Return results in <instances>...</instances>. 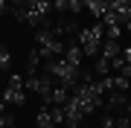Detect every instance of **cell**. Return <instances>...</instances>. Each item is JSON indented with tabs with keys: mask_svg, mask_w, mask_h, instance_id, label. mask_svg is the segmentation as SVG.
Wrapping results in <instances>:
<instances>
[{
	"mask_svg": "<svg viewBox=\"0 0 131 128\" xmlns=\"http://www.w3.org/2000/svg\"><path fill=\"white\" fill-rule=\"evenodd\" d=\"M9 64H12V52H9L6 44H0V67H3V70H9Z\"/></svg>",
	"mask_w": 131,
	"mask_h": 128,
	"instance_id": "obj_14",
	"label": "cell"
},
{
	"mask_svg": "<svg viewBox=\"0 0 131 128\" xmlns=\"http://www.w3.org/2000/svg\"><path fill=\"white\" fill-rule=\"evenodd\" d=\"M111 82H114V87H111V90H122V93H125V90L131 87V79H125L122 73H119V76H111Z\"/></svg>",
	"mask_w": 131,
	"mask_h": 128,
	"instance_id": "obj_13",
	"label": "cell"
},
{
	"mask_svg": "<svg viewBox=\"0 0 131 128\" xmlns=\"http://www.w3.org/2000/svg\"><path fill=\"white\" fill-rule=\"evenodd\" d=\"M82 117H84V111L76 105L73 99H67L64 102V125H70V128H79V122H82Z\"/></svg>",
	"mask_w": 131,
	"mask_h": 128,
	"instance_id": "obj_4",
	"label": "cell"
},
{
	"mask_svg": "<svg viewBox=\"0 0 131 128\" xmlns=\"http://www.w3.org/2000/svg\"><path fill=\"white\" fill-rule=\"evenodd\" d=\"M52 9L70 12V15H82L84 12V0H52Z\"/></svg>",
	"mask_w": 131,
	"mask_h": 128,
	"instance_id": "obj_5",
	"label": "cell"
},
{
	"mask_svg": "<svg viewBox=\"0 0 131 128\" xmlns=\"http://www.w3.org/2000/svg\"><path fill=\"white\" fill-rule=\"evenodd\" d=\"M38 64H44L41 50H29V55H26V76H35V73H38Z\"/></svg>",
	"mask_w": 131,
	"mask_h": 128,
	"instance_id": "obj_9",
	"label": "cell"
},
{
	"mask_svg": "<svg viewBox=\"0 0 131 128\" xmlns=\"http://www.w3.org/2000/svg\"><path fill=\"white\" fill-rule=\"evenodd\" d=\"M58 119H56V111H52V105H44L41 111H38V128H56Z\"/></svg>",
	"mask_w": 131,
	"mask_h": 128,
	"instance_id": "obj_7",
	"label": "cell"
},
{
	"mask_svg": "<svg viewBox=\"0 0 131 128\" xmlns=\"http://www.w3.org/2000/svg\"><path fill=\"white\" fill-rule=\"evenodd\" d=\"M93 73H96V76H111V61H108L105 55H99L96 64H93Z\"/></svg>",
	"mask_w": 131,
	"mask_h": 128,
	"instance_id": "obj_11",
	"label": "cell"
},
{
	"mask_svg": "<svg viewBox=\"0 0 131 128\" xmlns=\"http://www.w3.org/2000/svg\"><path fill=\"white\" fill-rule=\"evenodd\" d=\"M3 102L6 105H24L26 102V76H20V73L9 76V85L3 90Z\"/></svg>",
	"mask_w": 131,
	"mask_h": 128,
	"instance_id": "obj_2",
	"label": "cell"
},
{
	"mask_svg": "<svg viewBox=\"0 0 131 128\" xmlns=\"http://www.w3.org/2000/svg\"><path fill=\"white\" fill-rule=\"evenodd\" d=\"M3 12H12V6H9V0H0V15Z\"/></svg>",
	"mask_w": 131,
	"mask_h": 128,
	"instance_id": "obj_17",
	"label": "cell"
},
{
	"mask_svg": "<svg viewBox=\"0 0 131 128\" xmlns=\"http://www.w3.org/2000/svg\"><path fill=\"white\" fill-rule=\"evenodd\" d=\"M64 58H67L70 64L82 67V61H84V50H82V44H79V41H70V44H67V50H64Z\"/></svg>",
	"mask_w": 131,
	"mask_h": 128,
	"instance_id": "obj_6",
	"label": "cell"
},
{
	"mask_svg": "<svg viewBox=\"0 0 131 128\" xmlns=\"http://www.w3.org/2000/svg\"><path fill=\"white\" fill-rule=\"evenodd\" d=\"M125 32H128V35H131V20H128V24H125Z\"/></svg>",
	"mask_w": 131,
	"mask_h": 128,
	"instance_id": "obj_21",
	"label": "cell"
},
{
	"mask_svg": "<svg viewBox=\"0 0 131 128\" xmlns=\"http://www.w3.org/2000/svg\"><path fill=\"white\" fill-rule=\"evenodd\" d=\"M76 41L82 44L84 55L99 58V52H102V44H105V24H102V20H96V24L84 26L82 32H79V38H76Z\"/></svg>",
	"mask_w": 131,
	"mask_h": 128,
	"instance_id": "obj_1",
	"label": "cell"
},
{
	"mask_svg": "<svg viewBox=\"0 0 131 128\" xmlns=\"http://www.w3.org/2000/svg\"><path fill=\"white\" fill-rule=\"evenodd\" d=\"M122 58H125V64H131V47H125V50H122Z\"/></svg>",
	"mask_w": 131,
	"mask_h": 128,
	"instance_id": "obj_18",
	"label": "cell"
},
{
	"mask_svg": "<svg viewBox=\"0 0 131 128\" xmlns=\"http://www.w3.org/2000/svg\"><path fill=\"white\" fill-rule=\"evenodd\" d=\"M12 122H15V119H12L9 114H6V102L0 99V128H9Z\"/></svg>",
	"mask_w": 131,
	"mask_h": 128,
	"instance_id": "obj_15",
	"label": "cell"
},
{
	"mask_svg": "<svg viewBox=\"0 0 131 128\" xmlns=\"http://www.w3.org/2000/svg\"><path fill=\"white\" fill-rule=\"evenodd\" d=\"M58 82L50 76V73H35V76H26V90H32V93H38L44 99V105L50 102V93H52V87H56Z\"/></svg>",
	"mask_w": 131,
	"mask_h": 128,
	"instance_id": "obj_3",
	"label": "cell"
},
{
	"mask_svg": "<svg viewBox=\"0 0 131 128\" xmlns=\"http://www.w3.org/2000/svg\"><path fill=\"white\" fill-rule=\"evenodd\" d=\"M0 73H3V67H0Z\"/></svg>",
	"mask_w": 131,
	"mask_h": 128,
	"instance_id": "obj_22",
	"label": "cell"
},
{
	"mask_svg": "<svg viewBox=\"0 0 131 128\" xmlns=\"http://www.w3.org/2000/svg\"><path fill=\"white\" fill-rule=\"evenodd\" d=\"M102 128H117V117H111V111L105 114V119H102Z\"/></svg>",
	"mask_w": 131,
	"mask_h": 128,
	"instance_id": "obj_16",
	"label": "cell"
},
{
	"mask_svg": "<svg viewBox=\"0 0 131 128\" xmlns=\"http://www.w3.org/2000/svg\"><path fill=\"white\" fill-rule=\"evenodd\" d=\"M99 55H105L108 61L119 58V55H122V47H119V41H111V38H105V44H102V52H99Z\"/></svg>",
	"mask_w": 131,
	"mask_h": 128,
	"instance_id": "obj_8",
	"label": "cell"
},
{
	"mask_svg": "<svg viewBox=\"0 0 131 128\" xmlns=\"http://www.w3.org/2000/svg\"><path fill=\"white\" fill-rule=\"evenodd\" d=\"M105 105H108V111H111V108H125L128 99H125V93H122V90H111V96L105 99Z\"/></svg>",
	"mask_w": 131,
	"mask_h": 128,
	"instance_id": "obj_10",
	"label": "cell"
},
{
	"mask_svg": "<svg viewBox=\"0 0 131 128\" xmlns=\"http://www.w3.org/2000/svg\"><path fill=\"white\" fill-rule=\"evenodd\" d=\"M122 114H128V117H131V102L125 105V108H122Z\"/></svg>",
	"mask_w": 131,
	"mask_h": 128,
	"instance_id": "obj_20",
	"label": "cell"
},
{
	"mask_svg": "<svg viewBox=\"0 0 131 128\" xmlns=\"http://www.w3.org/2000/svg\"><path fill=\"white\" fill-rule=\"evenodd\" d=\"M119 73H122V76H125V79H131V64H125V67H122Z\"/></svg>",
	"mask_w": 131,
	"mask_h": 128,
	"instance_id": "obj_19",
	"label": "cell"
},
{
	"mask_svg": "<svg viewBox=\"0 0 131 128\" xmlns=\"http://www.w3.org/2000/svg\"><path fill=\"white\" fill-rule=\"evenodd\" d=\"M125 32V26L122 24H105V38H111V41H119V35Z\"/></svg>",
	"mask_w": 131,
	"mask_h": 128,
	"instance_id": "obj_12",
	"label": "cell"
}]
</instances>
